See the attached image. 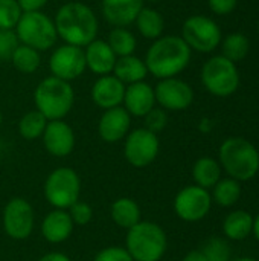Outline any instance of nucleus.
<instances>
[{"instance_id": "obj_39", "label": "nucleus", "mask_w": 259, "mask_h": 261, "mask_svg": "<svg viewBox=\"0 0 259 261\" xmlns=\"http://www.w3.org/2000/svg\"><path fill=\"white\" fill-rule=\"evenodd\" d=\"M49 0H17L23 12H37L41 11Z\"/></svg>"}, {"instance_id": "obj_5", "label": "nucleus", "mask_w": 259, "mask_h": 261, "mask_svg": "<svg viewBox=\"0 0 259 261\" xmlns=\"http://www.w3.org/2000/svg\"><path fill=\"white\" fill-rule=\"evenodd\" d=\"M125 249L133 261H160L168 249L166 232L154 222L140 220L127 231Z\"/></svg>"}, {"instance_id": "obj_9", "label": "nucleus", "mask_w": 259, "mask_h": 261, "mask_svg": "<svg viewBox=\"0 0 259 261\" xmlns=\"http://www.w3.org/2000/svg\"><path fill=\"white\" fill-rule=\"evenodd\" d=\"M180 37L191 50H197L200 54L214 52L223 40L221 28L215 23V20L206 15L188 17L182 26Z\"/></svg>"}, {"instance_id": "obj_2", "label": "nucleus", "mask_w": 259, "mask_h": 261, "mask_svg": "<svg viewBox=\"0 0 259 261\" xmlns=\"http://www.w3.org/2000/svg\"><path fill=\"white\" fill-rule=\"evenodd\" d=\"M192 50L180 35H162L145 54L148 73L157 80L179 76L191 63Z\"/></svg>"}, {"instance_id": "obj_29", "label": "nucleus", "mask_w": 259, "mask_h": 261, "mask_svg": "<svg viewBox=\"0 0 259 261\" xmlns=\"http://www.w3.org/2000/svg\"><path fill=\"white\" fill-rule=\"evenodd\" d=\"M105 41L108 43V46L111 47L118 58L134 55L137 46V40L128 28H113Z\"/></svg>"}, {"instance_id": "obj_36", "label": "nucleus", "mask_w": 259, "mask_h": 261, "mask_svg": "<svg viewBox=\"0 0 259 261\" xmlns=\"http://www.w3.org/2000/svg\"><path fill=\"white\" fill-rule=\"evenodd\" d=\"M18 44L20 41L14 29H0V61L11 60Z\"/></svg>"}, {"instance_id": "obj_35", "label": "nucleus", "mask_w": 259, "mask_h": 261, "mask_svg": "<svg viewBox=\"0 0 259 261\" xmlns=\"http://www.w3.org/2000/svg\"><path fill=\"white\" fill-rule=\"evenodd\" d=\"M143 122H145V128L153 132V133H160L165 130L166 124H168V115L166 110L160 109V107H154L151 112H148L143 116Z\"/></svg>"}, {"instance_id": "obj_42", "label": "nucleus", "mask_w": 259, "mask_h": 261, "mask_svg": "<svg viewBox=\"0 0 259 261\" xmlns=\"http://www.w3.org/2000/svg\"><path fill=\"white\" fill-rule=\"evenodd\" d=\"M198 128H200V132H203V133H209V132L212 130V121H211L209 118H203V119L200 121Z\"/></svg>"}, {"instance_id": "obj_40", "label": "nucleus", "mask_w": 259, "mask_h": 261, "mask_svg": "<svg viewBox=\"0 0 259 261\" xmlns=\"http://www.w3.org/2000/svg\"><path fill=\"white\" fill-rule=\"evenodd\" d=\"M38 261H72L66 254L63 252H49L44 254L41 258H38Z\"/></svg>"}, {"instance_id": "obj_25", "label": "nucleus", "mask_w": 259, "mask_h": 261, "mask_svg": "<svg viewBox=\"0 0 259 261\" xmlns=\"http://www.w3.org/2000/svg\"><path fill=\"white\" fill-rule=\"evenodd\" d=\"M221 173H223V170L217 159L203 156V158L197 159L192 167L194 185L202 187L205 190H212L217 185V182L221 179Z\"/></svg>"}, {"instance_id": "obj_26", "label": "nucleus", "mask_w": 259, "mask_h": 261, "mask_svg": "<svg viewBox=\"0 0 259 261\" xmlns=\"http://www.w3.org/2000/svg\"><path fill=\"white\" fill-rule=\"evenodd\" d=\"M134 24L143 38L153 40V41L160 38L165 31L163 15L159 11L153 9V8H147V6H143L140 9V12L137 14L136 20H134Z\"/></svg>"}, {"instance_id": "obj_14", "label": "nucleus", "mask_w": 259, "mask_h": 261, "mask_svg": "<svg viewBox=\"0 0 259 261\" xmlns=\"http://www.w3.org/2000/svg\"><path fill=\"white\" fill-rule=\"evenodd\" d=\"M49 69L52 76H56L69 83L79 78L87 69L84 47H78L66 43L58 46L50 55Z\"/></svg>"}, {"instance_id": "obj_41", "label": "nucleus", "mask_w": 259, "mask_h": 261, "mask_svg": "<svg viewBox=\"0 0 259 261\" xmlns=\"http://www.w3.org/2000/svg\"><path fill=\"white\" fill-rule=\"evenodd\" d=\"M182 261H208V260H206V257L203 255V252H202V251H191V252H188V254L183 257V260Z\"/></svg>"}, {"instance_id": "obj_20", "label": "nucleus", "mask_w": 259, "mask_h": 261, "mask_svg": "<svg viewBox=\"0 0 259 261\" xmlns=\"http://www.w3.org/2000/svg\"><path fill=\"white\" fill-rule=\"evenodd\" d=\"M84 57H85L87 69L98 76L113 73V69L118 60V57L114 55L108 43L99 38H95L92 43H89L84 47Z\"/></svg>"}, {"instance_id": "obj_30", "label": "nucleus", "mask_w": 259, "mask_h": 261, "mask_svg": "<svg viewBox=\"0 0 259 261\" xmlns=\"http://www.w3.org/2000/svg\"><path fill=\"white\" fill-rule=\"evenodd\" d=\"M47 122L49 121L46 119V116L41 115L38 110H31L20 118L18 133L26 141H35L43 136Z\"/></svg>"}, {"instance_id": "obj_10", "label": "nucleus", "mask_w": 259, "mask_h": 261, "mask_svg": "<svg viewBox=\"0 0 259 261\" xmlns=\"http://www.w3.org/2000/svg\"><path fill=\"white\" fill-rule=\"evenodd\" d=\"M160 141L145 127L131 130L124 139V158L134 168L150 167L159 156Z\"/></svg>"}, {"instance_id": "obj_33", "label": "nucleus", "mask_w": 259, "mask_h": 261, "mask_svg": "<svg viewBox=\"0 0 259 261\" xmlns=\"http://www.w3.org/2000/svg\"><path fill=\"white\" fill-rule=\"evenodd\" d=\"M21 14L17 0H0V29H15Z\"/></svg>"}, {"instance_id": "obj_43", "label": "nucleus", "mask_w": 259, "mask_h": 261, "mask_svg": "<svg viewBox=\"0 0 259 261\" xmlns=\"http://www.w3.org/2000/svg\"><path fill=\"white\" fill-rule=\"evenodd\" d=\"M252 234L255 236V239L258 240L259 243V214L253 219V232Z\"/></svg>"}, {"instance_id": "obj_3", "label": "nucleus", "mask_w": 259, "mask_h": 261, "mask_svg": "<svg viewBox=\"0 0 259 261\" xmlns=\"http://www.w3.org/2000/svg\"><path fill=\"white\" fill-rule=\"evenodd\" d=\"M218 162L227 177L238 182H247L258 174L259 151L246 138H227L220 145Z\"/></svg>"}, {"instance_id": "obj_1", "label": "nucleus", "mask_w": 259, "mask_h": 261, "mask_svg": "<svg viewBox=\"0 0 259 261\" xmlns=\"http://www.w3.org/2000/svg\"><path fill=\"white\" fill-rule=\"evenodd\" d=\"M58 38L66 44L85 47L92 43L99 29L98 17L95 11L82 2L64 3L53 18Z\"/></svg>"}, {"instance_id": "obj_19", "label": "nucleus", "mask_w": 259, "mask_h": 261, "mask_svg": "<svg viewBox=\"0 0 259 261\" xmlns=\"http://www.w3.org/2000/svg\"><path fill=\"white\" fill-rule=\"evenodd\" d=\"M143 8V0H101L102 17L113 28H128Z\"/></svg>"}, {"instance_id": "obj_7", "label": "nucleus", "mask_w": 259, "mask_h": 261, "mask_svg": "<svg viewBox=\"0 0 259 261\" xmlns=\"http://www.w3.org/2000/svg\"><path fill=\"white\" fill-rule=\"evenodd\" d=\"M46 202L53 210H69L79 200L81 196V179L73 168L58 167L50 171L43 187Z\"/></svg>"}, {"instance_id": "obj_46", "label": "nucleus", "mask_w": 259, "mask_h": 261, "mask_svg": "<svg viewBox=\"0 0 259 261\" xmlns=\"http://www.w3.org/2000/svg\"><path fill=\"white\" fill-rule=\"evenodd\" d=\"M145 2V0H143ZM147 2H159V0H147Z\"/></svg>"}, {"instance_id": "obj_11", "label": "nucleus", "mask_w": 259, "mask_h": 261, "mask_svg": "<svg viewBox=\"0 0 259 261\" xmlns=\"http://www.w3.org/2000/svg\"><path fill=\"white\" fill-rule=\"evenodd\" d=\"M2 225L9 239L17 242L29 239L35 226V213L32 205L23 197H12L3 208Z\"/></svg>"}, {"instance_id": "obj_31", "label": "nucleus", "mask_w": 259, "mask_h": 261, "mask_svg": "<svg viewBox=\"0 0 259 261\" xmlns=\"http://www.w3.org/2000/svg\"><path fill=\"white\" fill-rule=\"evenodd\" d=\"M11 63L21 73H34L41 64V55L34 47L20 43L11 57Z\"/></svg>"}, {"instance_id": "obj_4", "label": "nucleus", "mask_w": 259, "mask_h": 261, "mask_svg": "<svg viewBox=\"0 0 259 261\" xmlns=\"http://www.w3.org/2000/svg\"><path fill=\"white\" fill-rule=\"evenodd\" d=\"M34 104L35 110L44 115L47 121L64 119L73 109L75 90L69 81L50 75L35 87Z\"/></svg>"}, {"instance_id": "obj_13", "label": "nucleus", "mask_w": 259, "mask_h": 261, "mask_svg": "<svg viewBox=\"0 0 259 261\" xmlns=\"http://www.w3.org/2000/svg\"><path fill=\"white\" fill-rule=\"evenodd\" d=\"M156 104L166 112H182L191 107L194 102L192 87L179 76L159 80L154 87Z\"/></svg>"}, {"instance_id": "obj_23", "label": "nucleus", "mask_w": 259, "mask_h": 261, "mask_svg": "<svg viewBox=\"0 0 259 261\" xmlns=\"http://www.w3.org/2000/svg\"><path fill=\"white\" fill-rule=\"evenodd\" d=\"M253 232V217L244 210L229 213L223 222V234L227 240L243 242Z\"/></svg>"}, {"instance_id": "obj_44", "label": "nucleus", "mask_w": 259, "mask_h": 261, "mask_svg": "<svg viewBox=\"0 0 259 261\" xmlns=\"http://www.w3.org/2000/svg\"><path fill=\"white\" fill-rule=\"evenodd\" d=\"M231 261H258L256 258H252V257H240V258H235V260Z\"/></svg>"}, {"instance_id": "obj_12", "label": "nucleus", "mask_w": 259, "mask_h": 261, "mask_svg": "<svg viewBox=\"0 0 259 261\" xmlns=\"http://www.w3.org/2000/svg\"><path fill=\"white\" fill-rule=\"evenodd\" d=\"M172 206L176 216L180 220L195 223L209 214L212 208V197L209 190L197 185H188L177 193Z\"/></svg>"}, {"instance_id": "obj_38", "label": "nucleus", "mask_w": 259, "mask_h": 261, "mask_svg": "<svg viewBox=\"0 0 259 261\" xmlns=\"http://www.w3.org/2000/svg\"><path fill=\"white\" fill-rule=\"evenodd\" d=\"M209 9L217 14V15H229L232 14L237 6H238V0H208Z\"/></svg>"}, {"instance_id": "obj_8", "label": "nucleus", "mask_w": 259, "mask_h": 261, "mask_svg": "<svg viewBox=\"0 0 259 261\" xmlns=\"http://www.w3.org/2000/svg\"><path fill=\"white\" fill-rule=\"evenodd\" d=\"M202 83L214 96L227 98L234 95L241 83L237 63L223 55L211 57L202 67Z\"/></svg>"}, {"instance_id": "obj_45", "label": "nucleus", "mask_w": 259, "mask_h": 261, "mask_svg": "<svg viewBox=\"0 0 259 261\" xmlns=\"http://www.w3.org/2000/svg\"><path fill=\"white\" fill-rule=\"evenodd\" d=\"M2 122H3V116H2V112H0V125H2Z\"/></svg>"}, {"instance_id": "obj_34", "label": "nucleus", "mask_w": 259, "mask_h": 261, "mask_svg": "<svg viewBox=\"0 0 259 261\" xmlns=\"http://www.w3.org/2000/svg\"><path fill=\"white\" fill-rule=\"evenodd\" d=\"M72 222L75 226H85L92 222L93 219V210L87 202L78 200L76 203H73L69 210H67Z\"/></svg>"}, {"instance_id": "obj_17", "label": "nucleus", "mask_w": 259, "mask_h": 261, "mask_svg": "<svg viewBox=\"0 0 259 261\" xmlns=\"http://www.w3.org/2000/svg\"><path fill=\"white\" fill-rule=\"evenodd\" d=\"M92 101L102 110L114 109L122 106L125 95V84L119 81L113 73L98 76L92 86Z\"/></svg>"}, {"instance_id": "obj_28", "label": "nucleus", "mask_w": 259, "mask_h": 261, "mask_svg": "<svg viewBox=\"0 0 259 261\" xmlns=\"http://www.w3.org/2000/svg\"><path fill=\"white\" fill-rule=\"evenodd\" d=\"M221 46V55L234 63L243 61L250 50V41L247 35L243 32H232L227 37H224L220 43Z\"/></svg>"}, {"instance_id": "obj_22", "label": "nucleus", "mask_w": 259, "mask_h": 261, "mask_svg": "<svg viewBox=\"0 0 259 261\" xmlns=\"http://www.w3.org/2000/svg\"><path fill=\"white\" fill-rule=\"evenodd\" d=\"M110 217L116 226L128 231L142 220V211L131 197H119L110 206Z\"/></svg>"}, {"instance_id": "obj_32", "label": "nucleus", "mask_w": 259, "mask_h": 261, "mask_svg": "<svg viewBox=\"0 0 259 261\" xmlns=\"http://www.w3.org/2000/svg\"><path fill=\"white\" fill-rule=\"evenodd\" d=\"M200 251L208 261H231V246L221 237L209 239Z\"/></svg>"}, {"instance_id": "obj_24", "label": "nucleus", "mask_w": 259, "mask_h": 261, "mask_svg": "<svg viewBox=\"0 0 259 261\" xmlns=\"http://www.w3.org/2000/svg\"><path fill=\"white\" fill-rule=\"evenodd\" d=\"M113 75L125 86H128L139 81H145L148 75V69L142 58L136 55H127V57H119L116 60Z\"/></svg>"}, {"instance_id": "obj_27", "label": "nucleus", "mask_w": 259, "mask_h": 261, "mask_svg": "<svg viewBox=\"0 0 259 261\" xmlns=\"http://www.w3.org/2000/svg\"><path fill=\"white\" fill-rule=\"evenodd\" d=\"M212 202L223 208H231L234 206L240 197H241V182L232 179V177H221L217 185L212 188L211 193Z\"/></svg>"}, {"instance_id": "obj_47", "label": "nucleus", "mask_w": 259, "mask_h": 261, "mask_svg": "<svg viewBox=\"0 0 259 261\" xmlns=\"http://www.w3.org/2000/svg\"><path fill=\"white\" fill-rule=\"evenodd\" d=\"M258 34H259V21H258Z\"/></svg>"}, {"instance_id": "obj_18", "label": "nucleus", "mask_w": 259, "mask_h": 261, "mask_svg": "<svg viewBox=\"0 0 259 261\" xmlns=\"http://www.w3.org/2000/svg\"><path fill=\"white\" fill-rule=\"evenodd\" d=\"M122 107L130 113V116L143 118L148 112H151L156 107L154 87L150 86L147 81H139L125 86Z\"/></svg>"}, {"instance_id": "obj_16", "label": "nucleus", "mask_w": 259, "mask_h": 261, "mask_svg": "<svg viewBox=\"0 0 259 261\" xmlns=\"http://www.w3.org/2000/svg\"><path fill=\"white\" fill-rule=\"evenodd\" d=\"M131 127V116L122 107H114L104 110L98 122V135L107 144H116L125 139L130 133Z\"/></svg>"}, {"instance_id": "obj_15", "label": "nucleus", "mask_w": 259, "mask_h": 261, "mask_svg": "<svg viewBox=\"0 0 259 261\" xmlns=\"http://www.w3.org/2000/svg\"><path fill=\"white\" fill-rule=\"evenodd\" d=\"M41 138L46 151L53 158H67L75 150V132L64 119L49 121Z\"/></svg>"}, {"instance_id": "obj_37", "label": "nucleus", "mask_w": 259, "mask_h": 261, "mask_svg": "<svg viewBox=\"0 0 259 261\" xmlns=\"http://www.w3.org/2000/svg\"><path fill=\"white\" fill-rule=\"evenodd\" d=\"M93 261H133V258L122 246H107L95 255Z\"/></svg>"}, {"instance_id": "obj_21", "label": "nucleus", "mask_w": 259, "mask_h": 261, "mask_svg": "<svg viewBox=\"0 0 259 261\" xmlns=\"http://www.w3.org/2000/svg\"><path fill=\"white\" fill-rule=\"evenodd\" d=\"M73 222L66 210H53L47 213L41 222V236L50 245H60L70 239L73 232Z\"/></svg>"}, {"instance_id": "obj_6", "label": "nucleus", "mask_w": 259, "mask_h": 261, "mask_svg": "<svg viewBox=\"0 0 259 261\" xmlns=\"http://www.w3.org/2000/svg\"><path fill=\"white\" fill-rule=\"evenodd\" d=\"M14 31L21 44L34 47L38 52L49 50L58 40L53 18L41 11L23 12Z\"/></svg>"}]
</instances>
